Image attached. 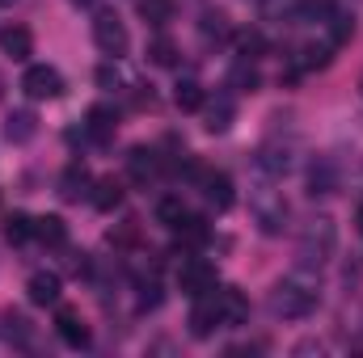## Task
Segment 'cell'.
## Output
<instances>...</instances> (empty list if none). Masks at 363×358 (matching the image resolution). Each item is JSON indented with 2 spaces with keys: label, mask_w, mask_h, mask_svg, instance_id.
I'll return each mask as SVG.
<instances>
[{
  "label": "cell",
  "mask_w": 363,
  "mask_h": 358,
  "mask_svg": "<svg viewBox=\"0 0 363 358\" xmlns=\"http://www.w3.org/2000/svg\"><path fill=\"white\" fill-rule=\"evenodd\" d=\"M338 249V228L330 215H317L300 228V241H296V266L300 270H321Z\"/></svg>",
  "instance_id": "6da1fadb"
},
{
  "label": "cell",
  "mask_w": 363,
  "mask_h": 358,
  "mask_svg": "<svg viewBox=\"0 0 363 358\" xmlns=\"http://www.w3.org/2000/svg\"><path fill=\"white\" fill-rule=\"evenodd\" d=\"M317 304H321V295H317L313 282L283 278V282H274L271 287V312L274 316H283V321H304V316L317 312Z\"/></svg>",
  "instance_id": "7a4b0ae2"
},
{
  "label": "cell",
  "mask_w": 363,
  "mask_h": 358,
  "mask_svg": "<svg viewBox=\"0 0 363 358\" xmlns=\"http://www.w3.org/2000/svg\"><path fill=\"white\" fill-rule=\"evenodd\" d=\"M93 42H97V51L110 55V59H123V55L131 51V34H127V25H123L114 13H97V21H93Z\"/></svg>",
  "instance_id": "3957f363"
},
{
  "label": "cell",
  "mask_w": 363,
  "mask_h": 358,
  "mask_svg": "<svg viewBox=\"0 0 363 358\" xmlns=\"http://www.w3.org/2000/svg\"><path fill=\"white\" fill-rule=\"evenodd\" d=\"M21 89H26L30 101H55V97H64V76L47 64H34V68H26Z\"/></svg>",
  "instance_id": "277c9868"
},
{
  "label": "cell",
  "mask_w": 363,
  "mask_h": 358,
  "mask_svg": "<svg viewBox=\"0 0 363 358\" xmlns=\"http://www.w3.org/2000/svg\"><path fill=\"white\" fill-rule=\"evenodd\" d=\"M254 219H258V228H262L267 236H279V232L287 228V202H283V194L258 190V194H254Z\"/></svg>",
  "instance_id": "5b68a950"
},
{
  "label": "cell",
  "mask_w": 363,
  "mask_h": 358,
  "mask_svg": "<svg viewBox=\"0 0 363 358\" xmlns=\"http://www.w3.org/2000/svg\"><path fill=\"white\" fill-rule=\"evenodd\" d=\"M178 287H182V295H207L211 287H216V266L211 262H203V258H186L178 266Z\"/></svg>",
  "instance_id": "8992f818"
},
{
  "label": "cell",
  "mask_w": 363,
  "mask_h": 358,
  "mask_svg": "<svg viewBox=\"0 0 363 358\" xmlns=\"http://www.w3.org/2000/svg\"><path fill=\"white\" fill-rule=\"evenodd\" d=\"M220 329V308H216V287L207 295H194V308H190V333L194 337H211Z\"/></svg>",
  "instance_id": "52a82bcc"
},
{
  "label": "cell",
  "mask_w": 363,
  "mask_h": 358,
  "mask_svg": "<svg viewBox=\"0 0 363 358\" xmlns=\"http://www.w3.org/2000/svg\"><path fill=\"white\" fill-rule=\"evenodd\" d=\"M216 308H220V325H224V329H237V325H245V316H250V299H245L237 287L216 291Z\"/></svg>",
  "instance_id": "ba28073f"
},
{
  "label": "cell",
  "mask_w": 363,
  "mask_h": 358,
  "mask_svg": "<svg viewBox=\"0 0 363 358\" xmlns=\"http://www.w3.org/2000/svg\"><path fill=\"white\" fill-rule=\"evenodd\" d=\"M199 185H203L207 207H216V211H228V207H233V198H237L228 173H211V169H203V173H199Z\"/></svg>",
  "instance_id": "9c48e42d"
},
{
  "label": "cell",
  "mask_w": 363,
  "mask_h": 358,
  "mask_svg": "<svg viewBox=\"0 0 363 358\" xmlns=\"http://www.w3.org/2000/svg\"><path fill=\"white\" fill-rule=\"evenodd\" d=\"M55 333H60L64 346H72V350H85V346H89V325L81 321L77 308H60V316H55Z\"/></svg>",
  "instance_id": "30bf717a"
},
{
  "label": "cell",
  "mask_w": 363,
  "mask_h": 358,
  "mask_svg": "<svg viewBox=\"0 0 363 358\" xmlns=\"http://www.w3.org/2000/svg\"><path fill=\"white\" fill-rule=\"evenodd\" d=\"M114 131H118V114L110 105H93L89 114H85V135H89L97 148H106L114 139Z\"/></svg>",
  "instance_id": "8fae6325"
},
{
  "label": "cell",
  "mask_w": 363,
  "mask_h": 358,
  "mask_svg": "<svg viewBox=\"0 0 363 358\" xmlns=\"http://www.w3.org/2000/svg\"><path fill=\"white\" fill-rule=\"evenodd\" d=\"M26 295H30V304H38V308H55V304H60V274H51V270L30 274Z\"/></svg>",
  "instance_id": "7c38bea8"
},
{
  "label": "cell",
  "mask_w": 363,
  "mask_h": 358,
  "mask_svg": "<svg viewBox=\"0 0 363 358\" xmlns=\"http://www.w3.org/2000/svg\"><path fill=\"white\" fill-rule=\"evenodd\" d=\"M89 185H93L89 169H85L81 161H72V165L64 169V178H60V198H64V202H81V198H89Z\"/></svg>",
  "instance_id": "4fadbf2b"
},
{
  "label": "cell",
  "mask_w": 363,
  "mask_h": 358,
  "mask_svg": "<svg viewBox=\"0 0 363 358\" xmlns=\"http://www.w3.org/2000/svg\"><path fill=\"white\" fill-rule=\"evenodd\" d=\"M157 169H161L157 148H144V144H140V148H131V152H127V173L140 181V185H148V181L157 178Z\"/></svg>",
  "instance_id": "5bb4252c"
},
{
  "label": "cell",
  "mask_w": 363,
  "mask_h": 358,
  "mask_svg": "<svg viewBox=\"0 0 363 358\" xmlns=\"http://www.w3.org/2000/svg\"><path fill=\"white\" fill-rule=\"evenodd\" d=\"M0 51L13 55V59H30V51H34V34H30L26 25H4V30H0Z\"/></svg>",
  "instance_id": "9a60e30c"
},
{
  "label": "cell",
  "mask_w": 363,
  "mask_h": 358,
  "mask_svg": "<svg viewBox=\"0 0 363 358\" xmlns=\"http://www.w3.org/2000/svg\"><path fill=\"white\" fill-rule=\"evenodd\" d=\"M233 118H237V101H233L228 93H220V97L207 105V122H203V127H207L211 135H224V131L233 127Z\"/></svg>",
  "instance_id": "2e32d148"
},
{
  "label": "cell",
  "mask_w": 363,
  "mask_h": 358,
  "mask_svg": "<svg viewBox=\"0 0 363 358\" xmlns=\"http://www.w3.org/2000/svg\"><path fill=\"white\" fill-rule=\"evenodd\" d=\"M4 135H9V144H30V139L38 135L34 110H13V114L4 118Z\"/></svg>",
  "instance_id": "e0dca14e"
},
{
  "label": "cell",
  "mask_w": 363,
  "mask_h": 358,
  "mask_svg": "<svg viewBox=\"0 0 363 358\" xmlns=\"http://www.w3.org/2000/svg\"><path fill=\"white\" fill-rule=\"evenodd\" d=\"M0 333H4L13 346H30V342H34V325H30L17 308H4V312H0Z\"/></svg>",
  "instance_id": "ac0fdd59"
},
{
  "label": "cell",
  "mask_w": 363,
  "mask_h": 358,
  "mask_svg": "<svg viewBox=\"0 0 363 358\" xmlns=\"http://www.w3.org/2000/svg\"><path fill=\"white\" fill-rule=\"evenodd\" d=\"M199 34H203V42H207V47H211V42H228V34H233L228 13H224V8H207V13H203V21H199Z\"/></svg>",
  "instance_id": "d6986e66"
},
{
  "label": "cell",
  "mask_w": 363,
  "mask_h": 358,
  "mask_svg": "<svg viewBox=\"0 0 363 358\" xmlns=\"http://www.w3.org/2000/svg\"><path fill=\"white\" fill-rule=\"evenodd\" d=\"M174 232H178V241L186 245V249H203V245L211 241V228H207V219H203V215H186Z\"/></svg>",
  "instance_id": "ffe728a7"
},
{
  "label": "cell",
  "mask_w": 363,
  "mask_h": 358,
  "mask_svg": "<svg viewBox=\"0 0 363 358\" xmlns=\"http://www.w3.org/2000/svg\"><path fill=\"white\" fill-rule=\"evenodd\" d=\"M34 236L51 249H64L68 245V224L60 215H43V219H34Z\"/></svg>",
  "instance_id": "44dd1931"
},
{
  "label": "cell",
  "mask_w": 363,
  "mask_h": 358,
  "mask_svg": "<svg viewBox=\"0 0 363 358\" xmlns=\"http://www.w3.org/2000/svg\"><path fill=\"white\" fill-rule=\"evenodd\" d=\"M89 198H93V207H97L101 215H110V211H118V207H123V185H118L114 178H101L97 185H93Z\"/></svg>",
  "instance_id": "7402d4cb"
},
{
  "label": "cell",
  "mask_w": 363,
  "mask_h": 358,
  "mask_svg": "<svg viewBox=\"0 0 363 358\" xmlns=\"http://www.w3.org/2000/svg\"><path fill=\"white\" fill-rule=\"evenodd\" d=\"M258 169H262V173H271V178L287 173V169H291V152H287V148H279V144H267V148L258 152Z\"/></svg>",
  "instance_id": "603a6c76"
},
{
  "label": "cell",
  "mask_w": 363,
  "mask_h": 358,
  "mask_svg": "<svg viewBox=\"0 0 363 358\" xmlns=\"http://www.w3.org/2000/svg\"><path fill=\"white\" fill-rule=\"evenodd\" d=\"M334 190H338V173H334V165H330V161H317L313 173H308V194L317 198V194H334Z\"/></svg>",
  "instance_id": "cb8c5ba5"
},
{
  "label": "cell",
  "mask_w": 363,
  "mask_h": 358,
  "mask_svg": "<svg viewBox=\"0 0 363 358\" xmlns=\"http://www.w3.org/2000/svg\"><path fill=\"white\" fill-rule=\"evenodd\" d=\"M228 89H237V93H254L258 89V68H254L245 55L233 64V72H228Z\"/></svg>",
  "instance_id": "d4e9b609"
},
{
  "label": "cell",
  "mask_w": 363,
  "mask_h": 358,
  "mask_svg": "<svg viewBox=\"0 0 363 358\" xmlns=\"http://www.w3.org/2000/svg\"><path fill=\"white\" fill-rule=\"evenodd\" d=\"M174 101H178V110H186V114H194V110L207 105V97H203V85H199V81H178Z\"/></svg>",
  "instance_id": "484cf974"
},
{
  "label": "cell",
  "mask_w": 363,
  "mask_h": 358,
  "mask_svg": "<svg viewBox=\"0 0 363 358\" xmlns=\"http://www.w3.org/2000/svg\"><path fill=\"white\" fill-rule=\"evenodd\" d=\"M140 17L161 30V25L174 21V0H140Z\"/></svg>",
  "instance_id": "4316f807"
},
{
  "label": "cell",
  "mask_w": 363,
  "mask_h": 358,
  "mask_svg": "<svg viewBox=\"0 0 363 358\" xmlns=\"http://www.w3.org/2000/svg\"><path fill=\"white\" fill-rule=\"evenodd\" d=\"M148 64L174 68V64H178V42H174V38H152V42H148Z\"/></svg>",
  "instance_id": "83f0119b"
},
{
  "label": "cell",
  "mask_w": 363,
  "mask_h": 358,
  "mask_svg": "<svg viewBox=\"0 0 363 358\" xmlns=\"http://www.w3.org/2000/svg\"><path fill=\"white\" fill-rule=\"evenodd\" d=\"M30 236H34V219H30V215L17 211V215L4 219V241H9V245H21V241H30Z\"/></svg>",
  "instance_id": "f1b7e54d"
},
{
  "label": "cell",
  "mask_w": 363,
  "mask_h": 358,
  "mask_svg": "<svg viewBox=\"0 0 363 358\" xmlns=\"http://www.w3.org/2000/svg\"><path fill=\"white\" fill-rule=\"evenodd\" d=\"M330 21H334V25H330V42L342 47V42L355 34V17H351V13H330Z\"/></svg>",
  "instance_id": "f546056e"
},
{
  "label": "cell",
  "mask_w": 363,
  "mask_h": 358,
  "mask_svg": "<svg viewBox=\"0 0 363 358\" xmlns=\"http://www.w3.org/2000/svg\"><path fill=\"white\" fill-rule=\"evenodd\" d=\"M157 219H161L165 228H178L182 219H186V207H182V198H161V202H157Z\"/></svg>",
  "instance_id": "4dcf8cb0"
},
{
  "label": "cell",
  "mask_w": 363,
  "mask_h": 358,
  "mask_svg": "<svg viewBox=\"0 0 363 358\" xmlns=\"http://www.w3.org/2000/svg\"><path fill=\"white\" fill-rule=\"evenodd\" d=\"M334 13V0H300V17L304 21H325Z\"/></svg>",
  "instance_id": "1f68e13d"
},
{
  "label": "cell",
  "mask_w": 363,
  "mask_h": 358,
  "mask_svg": "<svg viewBox=\"0 0 363 358\" xmlns=\"http://www.w3.org/2000/svg\"><path fill=\"white\" fill-rule=\"evenodd\" d=\"M93 81H97L106 93H114L118 85H123V76H118V68H114V64H101V68L93 72Z\"/></svg>",
  "instance_id": "d6a6232c"
},
{
  "label": "cell",
  "mask_w": 363,
  "mask_h": 358,
  "mask_svg": "<svg viewBox=\"0 0 363 358\" xmlns=\"http://www.w3.org/2000/svg\"><path fill=\"white\" fill-rule=\"evenodd\" d=\"M148 308H161V287L157 282H140V312Z\"/></svg>",
  "instance_id": "836d02e7"
},
{
  "label": "cell",
  "mask_w": 363,
  "mask_h": 358,
  "mask_svg": "<svg viewBox=\"0 0 363 358\" xmlns=\"http://www.w3.org/2000/svg\"><path fill=\"white\" fill-rule=\"evenodd\" d=\"M241 51H245V59H250V51H262V38H258V34H245V38H241Z\"/></svg>",
  "instance_id": "e575fe53"
},
{
  "label": "cell",
  "mask_w": 363,
  "mask_h": 358,
  "mask_svg": "<svg viewBox=\"0 0 363 358\" xmlns=\"http://www.w3.org/2000/svg\"><path fill=\"white\" fill-rule=\"evenodd\" d=\"M72 4H81V8H89V4H97V0H72Z\"/></svg>",
  "instance_id": "d590c367"
},
{
  "label": "cell",
  "mask_w": 363,
  "mask_h": 358,
  "mask_svg": "<svg viewBox=\"0 0 363 358\" xmlns=\"http://www.w3.org/2000/svg\"><path fill=\"white\" fill-rule=\"evenodd\" d=\"M359 228H363V198H359Z\"/></svg>",
  "instance_id": "8d00e7d4"
},
{
  "label": "cell",
  "mask_w": 363,
  "mask_h": 358,
  "mask_svg": "<svg viewBox=\"0 0 363 358\" xmlns=\"http://www.w3.org/2000/svg\"><path fill=\"white\" fill-rule=\"evenodd\" d=\"M0 4H13V0H0Z\"/></svg>",
  "instance_id": "74e56055"
},
{
  "label": "cell",
  "mask_w": 363,
  "mask_h": 358,
  "mask_svg": "<svg viewBox=\"0 0 363 358\" xmlns=\"http://www.w3.org/2000/svg\"><path fill=\"white\" fill-rule=\"evenodd\" d=\"M0 93H4V81H0Z\"/></svg>",
  "instance_id": "f35d334b"
},
{
  "label": "cell",
  "mask_w": 363,
  "mask_h": 358,
  "mask_svg": "<svg viewBox=\"0 0 363 358\" xmlns=\"http://www.w3.org/2000/svg\"><path fill=\"white\" fill-rule=\"evenodd\" d=\"M359 93H363V81H359Z\"/></svg>",
  "instance_id": "ab89813d"
}]
</instances>
